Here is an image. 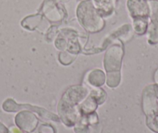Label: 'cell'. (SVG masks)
Here are the masks:
<instances>
[{
  "instance_id": "6da1fadb",
  "label": "cell",
  "mask_w": 158,
  "mask_h": 133,
  "mask_svg": "<svg viewBox=\"0 0 158 133\" xmlns=\"http://www.w3.org/2000/svg\"><path fill=\"white\" fill-rule=\"evenodd\" d=\"M77 16L82 27L91 33H96L103 29L105 22L98 13L92 0H84L77 7Z\"/></svg>"
},
{
  "instance_id": "7a4b0ae2",
  "label": "cell",
  "mask_w": 158,
  "mask_h": 133,
  "mask_svg": "<svg viewBox=\"0 0 158 133\" xmlns=\"http://www.w3.org/2000/svg\"><path fill=\"white\" fill-rule=\"evenodd\" d=\"M89 94V90L82 86H74L64 94L58 104V108L78 110V104L81 103Z\"/></svg>"
},
{
  "instance_id": "3957f363",
  "label": "cell",
  "mask_w": 158,
  "mask_h": 133,
  "mask_svg": "<svg viewBox=\"0 0 158 133\" xmlns=\"http://www.w3.org/2000/svg\"><path fill=\"white\" fill-rule=\"evenodd\" d=\"M123 50L120 45L115 44L106 53L104 65L108 76H120V67L122 63Z\"/></svg>"
},
{
  "instance_id": "277c9868",
  "label": "cell",
  "mask_w": 158,
  "mask_h": 133,
  "mask_svg": "<svg viewBox=\"0 0 158 133\" xmlns=\"http://www.w3.org/2000/svg\"><path fill=\"white\" fill-rule=\"evenodd\" d=\"M2 109L6 112H16L22 109L30 110L32 111H34L40 117L44 119L54 121V122H60V118L58 116L50 112V111H48L44 108L29 104H18L13 99H7L6 100H5L2 104Z\"/></svg>"
},
{
  "instance_id": "5b68a950",
  "label": "cell",
  "mask_w": 158,
  "mask_h": 133,
  "mask_svg": "<svg viewBox=\"0 0 158 133\" xmlns=\"http://www.w3.org/2000/svg\"><path fill=\"white\" fill-rule=\"evenodd\" d=\"M142 108L146 116L158 112V84L147 86L142 94Z\"/></svg>"
},
{
  "instance_id": "8992f818",
  "label": "cell",
  "mask_w": 158,
  "mask_h": 133,
  "mask_svg": "<svg viewBox=\"0 0 158 133\" xmlns=\"http://www.w3.org/2000/svg\"><path fill=\"white\" fill-rule=\"evenodd\" d=\"M38 122L36 116L29 111H20L15 117V122L18 128L29 133L36 129Z\"/></svg>"
},
{
  "instance_id": "52a82bcc",
  "label": "cell",
  "mask_w": 158,
  "mask_h": 133,
  "mask_svg": "<svg viewBox=\"0 0 158 133\" xmlns=\"http://www.w3.org/2000/svg\"><path fill=\"white\" fill-rule=\"evenodd\" d=\"M127 7L132 19L149 18L150 8L148 0H127Z\"/></svg>"
},
{
  "instance_id": "ba28073f",
  "label": "cell",
  "mask_w": 158,
  "mask_h": 133,
  "mask_svg": "<svg viewBox=\"0 0 158 133\" xmlns=\"http://www.w3.org/2000/svg\"><path fill=\"white\" fill-rule=\"evenodd\" d=\"M44 14L51 21H60L64 17L65 13L54 0H46L42 8Z\"/></svg>"
},
{
  "instance_id": "9c48e42d",
  "label": "cell",
  "mask_w": 158,
  "mask_h": 133,
  "mask_svg": "<svg viewBox=\"0 0 158 133\" xmlns=\"http://www.w3.org/2000/svg\"><path fill=\"white\" fill-rule=\"evenodd\" d=\"M115 0H92L94 7L102 17H108L113 13Z\"/></svg>"
},
{
  "instance_id": "30bf717a",
  "label": "cell",
  "mask_w": 158,
  "mask_h": 133,
  "mask_svg": "<svg viewBox=\"0 0 158 133\" xmlns=\"http://www.w3.org/2000/svg\"><path fill=\"white\" fill-rule=\"evenodd\" d=\"M98 104L95 99L89 94L86 100H85L81 104L78 105V111L81 115H88L89 114L95 112L98 108Z\"/></svg>"
},
{
  "instance_id": "8fae6325",
  "label": "cell",
  "mask_w": 158,
  "mask_h": 133,
  "mask_svg": "<svg viewBox=\"0 0 158 133\" xmlns=\"http://www.w3.org/2000/svg\"><path fill=\"white\" fill-rule=\"evenodd\" d=\"M106 75L101 69H94L88 76L87 81L91 86L94 87L102 86L105 83Z\"/></svg>"
},
{
  "instance_id": "7c38bea8",
  "label": "cell",
  "mask_w": 158,
  "mask_h": 133,
  "mask_svg": "<svg viewBox=\"0 0 158 133\" xmlns=\"http://www.w3.org/2000/svg\"><path fill=\"white\" fill-rule=\"evenodd\" d=\"M149 24V18H136L133 19V27L137 34L143 35L147 33Z\"/></svg>"
},
{
  "instance_id": "4fadbf2b",
  "label": "cell",
  "mask_w": 158,
  "mask_h": 133,
  "mask_svg": "<svg viewBox=\"0 0 158 133\" xmlns=\"http://www.w3.org/2000/svg\"><path fill=\"white\" fill-rule=\"evenodd\" d=\"M150 14L149 20L158 23V0H148Z\"/></svg>"
},
{
  "instance_id": "5bb4252c",
  "label": "cell",
  "mask_w": 158,
  "mask_h": 133,
  "mask_svg": "<svg viewBox=\"0 0 158 133\" xmlns=\"http://www.w3.org/2000/svg\"><path fill=\"white\" fill-rule=\"evenodd\" d=\"M146 125L147 128L154 133H158V112L146 116Z\"/></svg>"
},
{
  "instance_id": "9a60e30c",
  "label": "cell",
  "mask_w": 158,
  "mask_h": 133,
  "mask_svg": "<svg viewBox=\"0 0 158 133\" xmlns=\"http://www.w3.org/2000/svg\"><path fill=\"white\" fill-rule=\"evenodd\" d=\"M90 95L95 99L98 105L104 103L106 100V97H107L106 91L98 88V87H95L92 91H91Z\"/></svg>"
},
{
  "instance_id": "2e32d148",
  "label": "cell",
  "mask_w": 158,
  "mask_h": 133,
  "mask_svg": "<svg viewBox=\"0 0 158 133\" xmlns=\"http://www.w3.org/2000/svg\"><path fill=\"white\" fill-rule=\"evenodd\" d=\"M39 133H55V128L51 125H41L38 129Z\"/></svg>"
},
{
  "instance_id": "e0dca14e",
  "label": "cell",
  "mask_w": 158,
  "mask_h": 133,
  "mask_svg": "<svg viewBox=\"0 0 158 133\" xmlns=\"http://www.w3.org/2000/svg\"><path fill=\"white\" fill-rule=\"evenodd\" d=\"M10 131V133H23L19 128L17 127H15V126H12L10 127V128L9 129Z\"/></svg>"
},
{
  "instance_id": "ac0fdd59",
  "label": "cell",
  "mask_w": 158,
  "mask_h": 133,
  "mask_svg": "<svg viewBox=\"0 0 158 133\" xmlns=\"http://www.w3.org/2000/svg\"><path fill=\"white\" fill-rule=\"evenodd\" d=\"M0 133H10V131H9L8 128L0 122Z\"/></svg>"
},
{
  "instance_id": "d6986e66",
  "label": "cell",
  "mask_w": 158,
  "mask_h": 133,
  "mask_svg": "<svg viewBox=\"0 0 158 133\" xmlns=\"http://www.w3.org/2000/svg\"><path fill=\"white\" fill-rule=\"evenodd\" d=\"M153 80H154L155 83L158 84V68L156 69L154 73V75H153Z\"/></svg>"
},
{
  "instance_id": "ffe728a7",
  "label": "cell",
  "mask_w": 158,
  "mask_h": 133,
  "mask_svg": "<svg viewBox=\"0 0 158 133\" xmlns=\"http://www.w3.org/2000/svg\"><path fill=\"white\" fill-rule=\"evenodd\" d=\"M83 1H84V0H83ZM115 1H116V0H115Z\"/></svg>"
}]
</instances>
